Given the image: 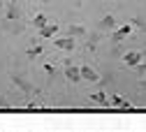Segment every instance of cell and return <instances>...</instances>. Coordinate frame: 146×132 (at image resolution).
<instances>
[{
  "mask_svg": "<svg viewBox=\"0 0 146 132\" xmlns=\"http://www.w3.org/2000/svg\"><path fill=\"white\" fill-rule=\"evenodd\" d=\"M90 100H93V102H100V104H107V95H104V93H93Z\"/></svg>",
  "mask_w": 146,
  "mask_h": 132,
  "instance_id": "obj_8",
  "label": "cell"
},
{
  "mask_svg": "<svg viewBox=\"0 0 146 132\" xmlns=\"http://www.w3.org/2000/svg\"><path fill=\"white\" fill-rule=\"evenodd\" d=\"M33 26H37V28H44V26H46V16H44V14H37V16L33 19Z\"/></svg>",
  "mask_w": 146,
  "mask_h": 132,
  "instance_id": "obj_7",
  "label": "cell"
},
{
  "mask_svg": "<svg viewBox=\"0 0 146 132\" xmlns=\"http://www.w3.org/2000/svg\"><path fill=\"white\" fill-rule=\"evenodd\" d=\"M42 53V46H33L30 51H28V56H40Z\"/></svg>",
  "mask_w": 146,
  "mask_h": 132,
  "instance_id": "obj_11",
  "label": "cell"
},
{
  "mask_svg": "<svg viewBox=\"0 0 146 132\" xmlns=\"http://www.w3.org/2000/svg\"><path fill=\"white\" fill-rule=\"evenodd\" d=\"M65 77L72 81V84H77V81H81V74H79V67H74V65H67L65 67Z\"/></svg>",
  "mask_w": 146,
  "mask_h": 132,
  "instance_id": "obj_3",
  "label": "cell"
},
{
  "mask_svg": "<svg viewBox=\"0 0 146 132\" xmlns=\"http://www.w3.org/2000/svg\"><path fill=\"white\" fill-rule=\"evenodd\" d=\"M100 28H114V16H104L102 23H100Z\"/></svg>",
  "mask_w": 146,
  "mask_h": 132,
  "instance_id": "obj_9",
  "label": "cell"
},
{
  "mask_svg": "<svg viewBox=\"0 0 146 132\" xmlns=\"http://www.w3.org/2000/svg\"><path fill=\"white\" fill-rule=\"evenodd\" d=\"M70 35H84V28L81 26H70Z\"/></svg>",
  "mask_w": 146,
  "mask_h": 132,
  "instance_id": "obj_10",
  "label": "cell"
},
{
  "mask_svg": "<svg viewBox=\"0 0 146 132\" xmlns=\"http://www.w3.org/2000/svg\"><path fill=\"white\" fill-rule=\"evenodd\" d=\"M56 30H58V26H53V23L49 26V23H46L44 28H40V35H42V37H53V35H56Z\"/></svg>",
  "mask_w": 146,
  "mask_h": 132,
  "instance_id": "obj_6",
  "label": "cell"
},
{
  "mask_svg": "<svg viewBox=\"0 0 146 132\" xmlns=\"http://www.w3.org/2000/svg\"><path fill=\"white\" fill-rule=\"evenodd\" d=\"M123 63H125V65H130V67L139 65V63H141V53H139V51H130V53H125V56H123Z\"/></svg>",
  "mask_w": 146,
  "mask_h": 132,
  "instance_id": "obj_2",
  "label": "cell"
},
{
  "mask_svg": "<svg viewBox=\"0 0 146 132\" xmlns=\"http://www.w3.org/2000/svg\"><path fill=\"white\" fill-rule=\"evenodd\" d=\"M7 16H9V19H16V16H19V12H16V7H9V12H7Z\"/></svg>",
  "mask_w": 146,
  "mask_h": 132,
  "instance_id": "obj_12",
  "label": "cell"
},
{
  "mask_svg": "<svg viewBox=\"0 0 146 132\" xmlns=\"http://www.w3.org/2000/svg\"><path fill=\"white\" fill-rule=\"evenodd\" d=\"M132 33V28L130 26H123V28H118V30H114V40L118 42V40H123V37H127V35H130Z\"/></svg>",
  "mask_w": 146,
  "mask_h": 132,
  "instance_id": "obj_5",
  "label": "cell"
},
{
  "mask_svg": "<svg viewBox=\"0 0 146 132\" xmlns=\"http://www.w3.org/2000/svg\"><path fill=\"white\" fill-rule=\"evenodd\" d=\"M56 46L70 51V49H74V40H72V37H58V40H56Z\"/></svg>",
  "mask_w": 146,
  "mask_h": 132,
  "instance_id": "obj_4",
  "label": "cell"
},
{
  "mask_svg": "<svg viewBox=\"0 0 146 132\" xmlns=\"http://www.w3.org/2000/svg\"><path fill=\"white\" fill-rule=\"evenodd\" d=\"M3 7H5V0H0V9H3Z\"/></svg>",
  "mask_w": 146,
  "mask_h": 132,
  "instance_id": "obj_13",
  "label": "cell"
},
{
  "mask_svg": "<svg viewBox=\"0 0 146 132\" xmlns=\"http://www.w3.org/2000/svg\"><path fill=\"white\" fill-rule=\"evenodd\" d=\"M79 74H81V79H86V81H90V84H95V81H100V74L93 70V67H79Z\"/></svg>",
  "mask_w": 146,
  "mask_h": 132,
  "instance_id": "obj_1",
  "label": "cell"
}]
</instances>
